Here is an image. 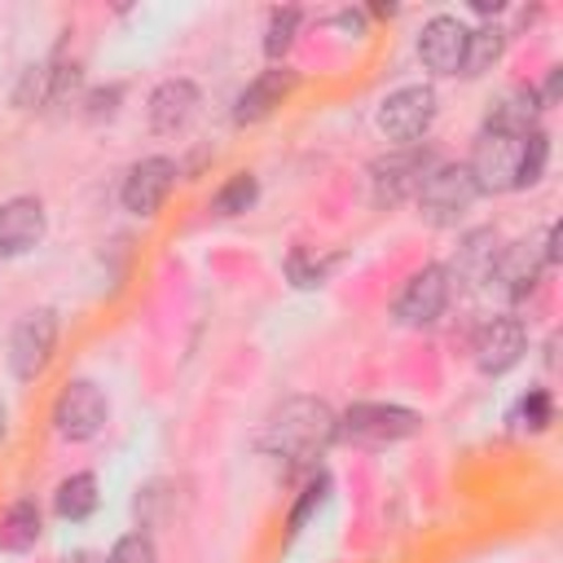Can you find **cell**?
I'll list each match as a JSON object with an SVG mask.
<instances>
[{
    "label": "cell",
    "mask_w": 563,
    "mask_h": 563,
    "mask_svg": "<svg viewBox=\"0 0 563 563\" xmlns=\"http://www.w3.org/2000/svg\"><path fill=\"white\" fill-rule=\"evenodd\" d=\"M339 435V418L330 413L325 400H312V396H295L286 400L268 427H264V449L273 457H286V462H312L321 457Z\"/></svg>",
    "instance_id": "cell-1"
},
{
    "label": "cell",
    "mask_w": 563,
    "mask_h": 563,
    "mask_svg": "<svg viewBox=\"0 0 563 563\" xmlns=\"http://www.w3.org/2000/svg\"><path fill=\"white\" fill-rule=\"evenodd\" d=\"M413 198H418V211H422L427 224H435V229H453V224L475 207L479 189H475L466 163H435Z\"/></svg>",
    "instance_id": "cell-2"
},
{
    "label": "cell",
    "mask_w": 563,
    "mask_h": 563,
    "mask_svg": "<svg viewBox=\"0 0 563 563\" xmlns=\"http://www.w3.org/2000/svg\"><path fill=\"white\" fill-rule=\"evenodd\" d=\"M435 167V154L427 145H400L391 154H378L369 163V194L374 207H396L405 198H413L427 180V172Z\"/></svg>",
    "instance_id": "cell-3"
},
{
    "label": "cell",
    "mask_w": 563,
    "mask_h": 563,
    "mask_svg": "<svg viewBox=\"0 0 563 563\" xmlns=\"http://www.w3.org/2000/svg\"><path fill=\"white\" fill-rule=\"evenodd\" d=\"M519 154H523V136L479 128L475 150L466 158V172H471L475 189L479 194H510L519 185Z\"/></svg>",
    "instance_id": "cell-4"
},
{
    "label": "cell",
    "mask_w": 563,
    "mask_h": 563,
    "mask_svg": "<svg viewBox=\"0 0 563 563\" xmlns=\"http://www.w3.org/2000/svg\"><path fill=\"white\" fill-rule=\"evenodd\" d=\"M435 123V92L427 84H405L383 97L378 106V132L400 145H422V136Z\"/></svg>",
    "instance_id": "cell-5"
},
{
    "label": "cell",
    "mask_w": 563,
    "mask_h": 563,
    "mask_svg": "<svg viewBox=\"0 0 563 563\" xmlns=\"http://www.w3.org/2000/svg\"><path fill=\"white\" fill-rule=\"evenodd\" d=\"M418 427H422V418L413 409H405V405H378V400H361V405H352L339 418V435L352 440V444H369V449L409 440Z\"/></svg>",
    "instance_id": "cell-6"
},
{
    "label": "cell",
    "mask_w": 563,
    "mask_h": 563,
    "mask_svg": "<svg viewBox=\"0 0 563 563\" xmlns=\"http://www.w3.org/2000/svg\"><path fill=\"white\" fill-rule=\"evenodd\" d=\"M449 290H453V282H449L444 264H422V268L400 286V295H396V303H391V317H396L400 325H431V321H440V312H444V303H449Z\"/></svg>",
    "instance_id": "cell-7"
},
{
    "label": "cell",
    "mask_w": 563,
    "mask_h": 563,
    "mask_svg": "<svg viewBox=\"0 0 563 563\" xmlns=\"http://www.w3.org/2000/svg\"><path fill=\"white\" fill-rule=\"evenodd\" d=\"M53 343H57V312L53 308H35L26 312L18 325H13V339H9V369L31 383L35 374H44L48 356H53Z\"/></svg>",
    "instance_id": "cell-8"
},
{
    "label": "cell",
    "mask_w": 563,
    "mask_h": 563,
    "mask_svg": "<svg viewBox=\"0 0 563 563\" xmlns=\"http://www.w3.org/2000/svg\"><path fill=\"white\" fill-rule=\"evenodd\" d=\"M101 422H106V396H101V387L88 383V378L66 383L62 396H57V405H53L57 435L79 444V440H92L101 431Z\"/></svg>",
    "instance_id": "cell-9"
},
{
    "label": "cell",
    "mask_w": 563,
    "mask_h": 563,
    "mask_svg": "<svg viewBox=\"0 0 563 563\" xmlns=\"http://www.w3.org/2000/svg\"><path fill=\"white\" fill-rule=\"evenodd\" d=\"M523 352H528V330L519 317H493L475 334V369L488 378L515 369L523 361Z\"/></svg>",
    "instance_id": "cell-10"
},
{
    "label": "cell",
    "mask_w": 563,
    "mask_h": 563,
    "mask_svg": "<svg viewBox=\"0 0 563 563\" xmlns=\"http://www.w3.org/2000/svg\"><path fill=\"white\" fill-rule=\"evenodd\" d=\"M172 185H176V163L167 154H150V158L128 167L119 198L132 216H154L163 207V198L172 194Z\"/></svg>",
    "instance_id": "cell-11"
},
{
    "label": "cell",
    "mask_w": 563,
    "mask_h": 563,
    "mask_svg": "<svg viewBox=\"0 0 563 563\" xmlns=\"http://www.w3.org/2000/svg\"><path fill=\"white\" fill-rule=\"evenodd\" d=\"M44 229H48V216H44L40 198L18 194V198L0 202V260H18V255L35 251L44 242Z\"/></svg>",
    "instance_id": "cell-12"
},
{
    "label": "cell",
    "mask_w": 563,
    "mask_h": 563,
    "mask_svg": "<svg viewBox=\"0 0 563 563\" xmlns=\"http://www.w3.org/2000/svg\"><path fill=\"white\" fill-rule=\"evenodd\" d=\"M466 35L471 26L457 22L453 13H435L422 35H418V57L431 75H462V57H466Z\"/></svg>",
    "instance_id": "cell-13"
},
{
    "label": "cell",
    "mask_w": 563,
    "mask_h": 563,
    "mask_svg": "<svg viewBox=\"0 0 563 563\" xmlns=\"http://www.w3.org/2000/svg\"><path fill=\"white\" fill-rule=\"evenodd\" d=\"M541 268H545V255L537 242H506L497 251V264L488 273V286L506 299H523L537 282H541Z\"/></svg>",
    "instance_id": "cell-14"
},
{
    "label": "cell",
    "mask_w": 563,
    "mask_h": 563,
    "mask_svg": "<svg viewBox=\"0 0 563 563\" xmlns=\"http://www.w3.org/2000/svg\"><path fill=\"white\" fill-rule=\"evenodd\" d=\"M75 79H79V70H75V66H66V62L48 57V62H40V66H26V75L18 79L13 101H18L22 110H44V106L62 101V97L75 88Z\"/></svg>",
    "instance_id": "cell-15"
},
{
    "label": "cell",
    "mask_w": 563,
    "mask_h": 563,
    "mask_svg": "<svg viewBox=\"0 0 563 563\" xmlns=\"http://www.w3.org/2000/svg\"><path fill=\"white\" fill-rule=\"evenodd\" d=\"M295 88V70H286V66H273V70H260L242 92H238V106H233V123H260V119H268L277 106H282V97Z\"/></svg>",
    "instance_id": "cell-16"
},
{
    "label": "cell",
    "mask_w": 563,
    "mask_h": 563,
    "mask_svg": "<svg viewBox=\"0 0 563 563\" xmlns=\"http://www.w3.org/2000/svg\"><path fill=\"white\" fill-rule=\"evenodd\" d=\"M198 114V88L189 79H163L150 92V128L172 136L180 128H189V119Z\"/></svg>",
    "instance_id": "cell-17"
},
{
    "label": "cell",
    "mask_w": 563,
    "mask_h": 563,
    "mask_svg": "<svg viewBox=\"0 0 563 563\" xmlns=\"http://www.w3.org/2000/svg\"><path fill=\"white\" fill-rule=\"evenodd\" d=\"M537 114H541L537 88H523V84H519V88H506V92L493 101L484 128L510 132V136H528V132H537Z\"/></svg>",
    "instance_id": "cell-18"
},
{
    "label": "cell",
    "mask_w": 563,
    "mask_h": 563,
    "mask_svg": "<svg viewBox=\"0 0 563 563\" xmlns=\"http://www.w3.org/2000/svg\"><path fill=\"white\" fill-rule=\"evenodd\" d=\"M497 251H501V238H497V229H471L466 238H462V246H457V255H453V268H444L449 273V282L453 277H462V282H488V273H493V264H497Z\"/></svg>",
    "instance_id": "cell-19"
},
{
    "label": "cell",
    "mask_w": 563,
    "mask_h": 563,
    "mask_svg": "<svg viewBox=\"0 0 563 563\" xmlns=\"http://www.w3.org/2000/svg\"><path fill=\"white\" fill-rule=\"evenodd\" d=\"M40 541V506L35 501H13L4 515H0V550L9 554H22Z\"/></svg>",
    "instance_id": "cell-20"
},
{
    "label": "cell",
    "mask_w": 563,
    "mask_h": 563,
    "mask_svg": "<svg viewBox=\"0 0 563 563\" xmlns=\"http://www.w3.org/2000/svg\"><path fill=\"white\" fill-rule=\"evenodd\" d=\"M97 501H101V493H97V475L79 471V475H70V479H62V484H57L53 510H57L62 519L79 523V519H88V515L97 510Z\"/></svg>",
    "instance_id": "cell-21"
},
{
    "label": "cell",
    "mask_w": 563,
    "mask_h": 563,
    "mask_svg": "<svg viewBox=\"0 0 563 563\" xmlns=\"http://www.w3.org/2000/svg\"><path fill=\"white\" fill-rule=\"evenodd\" d=\"M501 48H506V31H501L497 22H484V26H475V31L466 35L462 75H466V79H479L484 70H493V62L501 57Z\"/></svg>",
    "instance_id": "cell-22"
},
{
    "label": "cell",
    "mask_w": 563,
    "mask_h": 563,
    "mask_svg": "<svg viewBox=\"0 0 563 563\" xmlns=\"http://www.w3.org/2000/svg\"><path fill=\"white\" fill-rule=\"evenodd\" d=\"M255 198H260V180L251 172H238V176H229L220 185V194L211 198V211L216 216H242V211L255 207Z\"/></svg>",
    "instance_id": "cell-23"
},
{
    "label": "cell",
    "mask_w": 563,
    "mask_h": 563,
    "mask_svg": "<svg viewBox=\"0 0 563 563\" xmlns=\"http://www.w3.org/2000/svg\"><path fill=\"white\" fill-rule=\"evenodd\" d=\"M545 163H550V136L537 128L523 136V154H519V185L515 189H528L545 176Z\"/></svg>",
    "instance_id": "cell-24"
},
{
    "label": "cell",
    "mask_w": 563,
    "mask_h": 563,
    "mask_svg": "<svg viewBox=\"0 0 563 563\" xmlns=\"http://www.w3.org/2000/svg\"><path fill=\"white\" fill-rule=\"evenodd\" d=\"M295 31H299V9H273L268 13V31H264V57L277 62L295 44Z\"/></svg>",
    "instance_id": "cell-25"
},
{
    "label": "cell",
    "mask_w": 563,
    "mask_h": 563,
    "mask_svg": "<svg viewBox=\"0 0 563 563\" xmlns=\"http://www.w3.org/2000/svg\"><path fill=\"white\" fill-rule=\"evenodd\" d=\"M106 563H158V554H154V541L145 532H128L110 545Z\"/></svg>",
    "instance_id": "cell-26"
},
{
    "label": "cell",
    "mask_w": 563,
    "mask_h": 563,
    "mask_svg": "<svg viewBox=\"0 0 563 563\" xmlns=\"http://www.w3.org/2000/svg\"><path fill=\"white\" fill-rule=\"evenodd\" d=\"M339 260H308V251H295L290 260H286V268H290V282L295 286H321L325 282V273L334 268Z\"/></svg>",
    "instance_id": "cell-27"
},
{
    "label": "cell",
    "mask_w": 563,
    "mask_h": 563,
    "mask_svg": "<svg viewBox=\"0 0 563 563\" xmlns=\"http://www.w3.org/2000/svg\"><path fill=\"white\" fill-rule=\"evenodd\" d=\"M550 418H554L550 391H545V387H532V391L519 400V422L532 427V431H541V427H550Z\"/></svg>",
    "instance_id": "cell-28"
},
{
    "label": "cell",
    "mask_w": 563,
    "mask_h": 563,
    "mask_svg": "<svg viewBox=\"0 0 563 563\" xmlns=\"http://www.w3.org/2000/svg\"><path fill=\"white\" fill-rule=\"evenodd\" d=\"M321 497H325V479H317V484H308V488H303L299 506L290 510V532H299V528H303V519H308V515L321 506Z\"/></svg>",
    "instance_id": "cell-29"
},
{
    "label": "cell",
    "mask_w": 563,
    "mask_h": 563,
    "mask_svg": "<svg viewBox=\"0 0 563 563\" xmlns=\"http://www.w3.org/2000/svg\"><path fill=\"white\" fill-rule=\"evenodd\" d=\"M114 101H119V88H101V92H92L88 97V119H110L114 114Z\"/></svg>",
    "instance_id": "cell-30"
},
{
    "label": "cell",
    "mask_w": 563,
    "mask_h": 563,
    "mask_svg": "<svg viewBox=\"0 0 563 563\" xmlns=\"http://www.w3.org/2000/svg\"><path fill=\"white\" fill-rule=\"evenodd\" d=\"M62 563H97V559H92V554H84V550H79V554H66V559H62Z\"/></svg>",
    "instance_id": "cell-31"
},
{
    "label": "cell",
    "mask_w": 563,
    "mask_h": 563,
    "mask_svg": "<svg viewBox=\"0 0 563 563\" xmlns=\"http://www.w3.org/2000/svg\"><path fill=\"white\" fill-rule=\"evenodd\" d=\"M0 440H4V405H0Z\"/></svg>",
    "instance_id": "cell-32"
}]
</instances>
